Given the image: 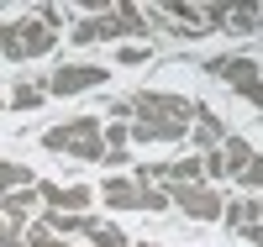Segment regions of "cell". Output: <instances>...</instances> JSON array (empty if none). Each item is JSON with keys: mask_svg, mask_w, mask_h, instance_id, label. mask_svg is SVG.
I'll use <instances>...</instances> for the list:
<instances>
[{"mask_svg": "<svg viewBox=\"0 0 263 247\" xmlns=\"http://www.w3.org/2000/svg\"><path fill=\"white\" fill-rule=\"evenodd\" d=\"M195 110L200 105H190L184 95L142 89V95H132V137L137 142H179V137H190Z\"/></svg>", "mask_w": 263, "mask_h": 247, "instance_id": "6da1fadb", "label": "cell"}, {"mask_svg": "<svg viewBox=\"0 0 263 247\" xmlns=\"http://www.w3.org/2000/svg\"><path fill=\"white\" fill-rule=\"evenodd\" d=\"M42 147L63 153V158H79V163H105V137H100V116H74L63 126L42 131Z\"/></svg>", "mask_w": 263, "mask_h": 247, "instance_id": "7a4b0ae2", "label": "cell"}, {"mask_svg": "<svg viewBox=\"0 0 263 247\" xmlns=\"http://www.w3.org/2000/svg\"><path fill=\"white\" fill-rule=\"evenodd\" d=\"M74 42H116V37H147V16L137 6H111L100 11L90 21H79V27L69 32Z\"/></svg>", "mask_w": 263, "mask_h": 247, "instance_id": "3957f363", "label": "cell"}, {"mask_svg": "<svg viewBox=\"0 0 263 247\" xmlns=\"http://www.w3.org/2000/svg\"><path fill=\"white\" fill-rule=\"evenodd\" d=\"M53 42H58V32L48 27V21H37V16H21V21H6V27H0V53H6L11 63L53 53Z\"/></svg>", "mask_w": 263, "mask_h": 247, "instance_id": "277c9868", "label": "cell"}, {"mask_svg": "<svg viewBox=\"0 0 263 247\" xmlns=\"http://www.w3.org/2000/svg\"><path fill=\"white\" fill-rule=\"evenodd\" d=\"M100 200H105V205H116V211H163V205H168V189L137 184V179H105Z\"/></svg>", "mask_w": 263, "mask_h": 247, "instance_id": "5b68a950", "label": "cell"}, {"mask_svg": "<svg viewBox=\"0 0 263 247\" xmlns=\"http://www.w3.org/2000/svg\"><path fill=\"white\" fill-rule=\"evenodd\" d=\"M168 205H179V211L195 216V221H221L227 200L216 195L211 184H168Z\"/></svg>", "mask_w": 263, "mask_h": 247, "instance_id": "8992f818", "label": "cell"}, {"mask_svg": "<svg viewBox=\"0 0 263 247\" xmlns=\"http://www.w3.org/2000/svg\"><path fill=\"white\" fill-rule=\"evenodd\" d=\"M105 79L111 74H105L100 63H63V69L48 79V95H84V89H100Z\"/></svg>", "mask_w": 263, "mask_h": 247, "instance_id": "52a82bcc", "label": "cell"}, {"mask_svg": "<svg viewBox=\"0 0 263 247\" xmlns=\"http://www.w3.org/2000/svg\"><path fill=\"white\" fill-rule=\"evenodd\" d=\"M205 69H211L216 79H221V84H232V89H237V95H242V100H248L253 89L263 84V69H258L253 58H211Z\"/></svg>", "mask_w": 263, "mask_h": 247, "instance_id": "ba28073f", "label": "cell"}, {"mask_svg": "<svg viewBox=\"0 0 263 247\" xmlns=\"http://www.w3.org/2000/svg\"><path fill=\"white\" fill-rule=\"evenodd\" d=\"M37 200H42L48 211L90 216V205H95V189H84V184H37Z\"/></svg>", "mask_w": 263, "mask_h": 247, "instance_id": "9c48e42d", "label": "cell"}, {"mask_svg": "<svg viewBox=\"0 0 263 247\" xmlns=\"http://www.w3.org/2000/svg\"><path fill=\"white\" fill-rule=\"evenodd\" d=\"M190 131H195V147H200V153H216V147L227 142V126H221V116H216V110H205V105L195 110V126H190Z\"/></svg>", "mask_w": 263, "mask_h": 247, "instance_id": "30bf717a", "label": "cell"}, {"mask_svg": "<svg viewBox=\"0 0 263 247\" xmlns=\"http://www.w3.org/2000/svg\"><path fill=\"white\" fill-rule=\"evenodd\" d=\"M32 205H37V184H32V189H11V195H0V216H6V226H11V232L27 226Z\"/></svg>", "mask_w": 263, "mask_h": 247, "instance_id": "8fae6325", "label": "cell"}, {"mask_svg": "<svg viewBox=\"0 0 263 247\" xmlns=\"http://www.w3.org/2000/svg\"><path fill=\"white\" fill-rule=\"evenodd\" d=\"M42 226H48L53 237H74V232H84V237H90V232L100 226V221H95V216H69V211H48V216H42Z\"/></svg>", "mask_w": 263, "mask_h": 247, "instance_id": "7c38bea8", "label": "cell"}, {"mask_svg": "<svg viewBox=\"0 0 263 247\" xmlns=\"http://www.w3.org/2000/svg\"><path fill=\"white\" fill-rule=\"evenodd\" d=\"M221 158H227V174L237 179V174H242V168L253 163V147H248L242 137H227V142H221Z\"/></svg>", "mask_w": 263, "mask_h": 247, "instance_id": "4fadbf2b", "label": "cell"}, {"mask_svg": "<svg viewBox=\"0 0 263 247\" xmlns=\"http://www.w3.org/2000/svg\"><path fill=\"white\" fill-rule=\"evenodd\" d=\"M11 189H32V174L21 163H0V195H11Z\"/></svg>", "mask_w": 263, "mask_h": 247, "instance_id": "5bb4252c", "label": "cell"}, {"mask_svg": "<svg viewBox=\"0 0 263 247\" xmlns=\"http://www.w3.org/2000/svg\"><path fill=\"white\" fill-rule=\"evenodd\" d=\"M42 95H48V84H16L11 105H16V110H37V105H42Z\"/></svg>", "mask_w": 263, "mask_h": 247, "instance_id": "9a60e30c", "label": "cell"}, {"mask_svg": "<svg viewBox=\"0 0 263 247\" xmlns=\"http://www.w3.org/2000/svg\"><path fill=\"white\" fill-rule=\"evenodd\" d=\"M90 242H95V247H132V237H126L121 226H95Z\"/></svg>", "mask_w": 263, "mask_h": 247, "instance_id": "2e32d148", "label": "cell"}, {"mask_svg": "<svg viewBox=\"0 0 263 247\" xmlns=\"http://www.w3.org/2000/svg\"><path fill=\"white\" fill-rule=\"evenodd\" d=\"M227 27H237V32H258V6H232Z\"/></svg>", "mask_w": 263, "mask_h": 247, "instance_id": "e0dca14e", "label": "cell"}, {"mask_svg": "<svg viewBox=\"0 0 263 247\" xmlns=\"http://www.w3.org/2000/svg\"><path fill=\"white\" fill-rule=\"evenodd\" d=\"M100 137H105V153H121V147H126V137H132V126H126V121H111Z\"/></svg>", "mask_w": 263, "mask_h": 247, "instance_id": "ac0fdd59", "label": "cell"}, {"mask_svg": "<svg viewBox=\"0 0 263 247\" xmlns=\"http://www.w3.org/2000/svg\"><path fill=\"white\" fill-rule=\"evenodd\" d=\"M237 179H242V189H263V158H258V153H253V163L237 174Z\"/></svg>", "mask_w": 263, "mask_h": 247, "instance_id": "d6986e66", "label": "cell"}, {"mask_svg": "<svg viewBox=\"0 0 263 247\" xmlns=\"http://www.w3.org/2000/svg\"><path fill=\"white\" fill-rule=\"evenodd\" d=\"M200 163H205V179H227V158H221V147H216V153H200Z\"/></svg>", "mask_w": 263, "mask_h": 247, "instance_id": "ffe728a7", "label": "cell"}, {"mask_svg": "<svg viewBox=\"0 0 263 247\" xmlns=\"http://www.w3.org/2000/svg\"><path fill=\"white\" fill-rule=\"evenodd\" d=\"M116 58H121V63H142V58H147V48H142V42H126Z\"/></svg>", "mask_w": 263, "mask_h": 247, "instance_id": "44dd1931", "label": "cell"}, {"mask_svg": "<svg viewBox=\"0 0 263 247\" xmlns=\"http://www.w3.org/2000/svg\"><path fill=\"white\" fill-rule=\"evenodd\" d=\"M242 242H253V247H263V221H258V226H242Z\"/></svg>", "mask_w": 263, "mask_h": 247, "instance_id": "7402d4cb", "label": "cell"}, {"mask_svg": "<svg viewBox=\"0 0 263 247\" xmlns=\"http://www.w3.org/2000/svg\"><path fill=\"white\" fill-rule=\"evenodd\" d=\"M11 237H21V232H11V226H6V216H0V247H6Z\"/></svg>", "mask_w": 263, "mask_h": 247, "instance_id": "603a6c76", "label": "cell"}, {"mask_svg": "<svg viewBox=\"0 0 263 247\" xmlns=\"http://www.w3.org/2000/svg\"><path fill=\"white\" fill-rule=\"evenodd\" d=\"M6 247H27V237H11V242H6Z\"/></svg>", "mask_w": 263, "mask_h": 247, "instance_id": "cb8c5ba5", "label": "cell"}, {"mask_svg": "<svg viewBox=\"0 0 263 247\" xmlns=\"http://www.w3.org/2000/svg\"><path fill=\"white\" fill-rule=\"evenodd\" d=\"M137 247H158V242H137Z\"/></svg>", "mask_w": 263, "mask_h": 247, "instance_id": "d4e9b609", "label": "cell"}]
</instances>
